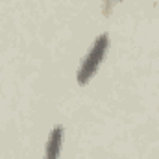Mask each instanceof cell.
Returning a JSON list of instances; mask_svg holds the SVG:
<instances>
[{"label": "cell", "mask_w": 159, "mask_h": 159, "mask_svg": "<svg viewBox=\"0 0 159 159\" xmlns=\"http://www.w3.org/2000/svg\"><path fill=\"white\" fill-rule=\"evenodd\" d=\"M119 2H122V0H119Z\"/></svg>", "instance_id": "obj_3"}, {"label": "cell", "mask_w": 159, "mask_h": 159, "mask_svg": "<svg viewBox=\"0 0 159 159\" xmlns=\"http://www.w3.org/2000/svg\"><path fill=\"white\" fill-rule=\"evenodd\" d=\"M107 50H109V37H107V34H102L94 39V43L91 44V48L87 52V56L83 57V61L80 65L78 74H76V80H78L80 85L89 83V80L98 72Z\"/></svg>", "instance_id": "obj_1"}, {"label": "cell", "mask_w": 159, "mask_h": 159, "mask_svg": "<svg viewBox=\"0 0 159 159\" xmlns=\"http://www.w3.org/2000/svg\"><path fill=\"white\" fill-rule=\"evenodd\" d=\"M61 144H63V128H61V126H56V128L50 131V135H48L43 159H59Z\"/></svg>", "instance_id": "obj_2"}]
</instances>
